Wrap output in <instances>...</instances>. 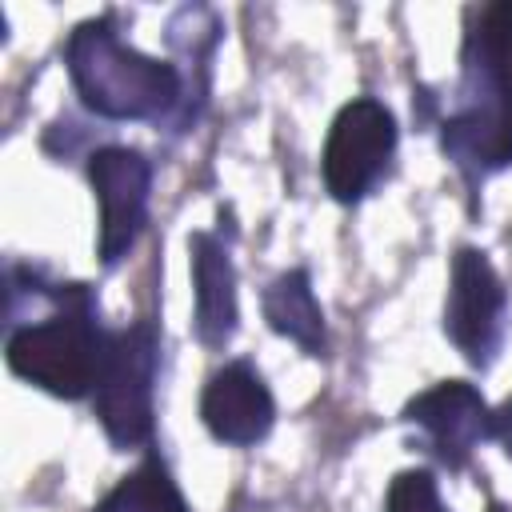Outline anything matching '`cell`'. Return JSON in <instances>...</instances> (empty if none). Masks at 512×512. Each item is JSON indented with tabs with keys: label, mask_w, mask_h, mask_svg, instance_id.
<instances>
[{
	"label": "cell",
	"mask_w": 512,
	"mask_h": 512,
	"mask_svg": "<svg viewBox=\"0 0 512 512\" xmlns=\"http://www.w3.org/2000/svg\"><path fill=\"white\" fill-rule=\"evenodd\" d=\"M264 312H268V320H272L276 332L300 340V344L312 348V352L320 348L324 324H320V308H316V296H312L304 272L280 276V280L268 288V296H264Z\"/></svg>",
	"instance_id": "cell-11"
},
{
	"label": "cell",
	"mask_w": 512,
	"mask_h": 512,
	"mask_svg": "<svg viewBox=\"0 0 512 512\" xmlns=\"http://www.w3.org/2000/svg\"><path fill=\"white\" fill-rule=\"evenodd\" d=\"M152 376H156V336L136 324L104 344L96 376V412L116 444H140L152 432Z\"/></svg>",
	"instance_id": "cell-4"
},
{
	"label": "cell",
	"mask_w": 512,
	"mask_h": 512,
	"mask_svg": "<svg viewBox=\"0 0 512 512\" xmlns=\"http://www.w3.org/2000/svg\"><path fill=\"white\" fill-rule=\"evenodd\" d=\"M504 316V284L480 252H456L452 260V296H448V336L464 348V356L484 360L500 340Z\"/></svg>",
	"instance_id": "cell-7"
},
{
	"label": "cell",
	"mask_w": 512,
	"mask_h": 512,
	"mask_svg": "<svg viewBox=\"0 0 512 512\" xmlns=\"http://www.w3.org/2000/svg\"><path fill=\"white\" fill-rule=\"evenodd\" d=\"M92 184L100 200V256L108 264L136 240L148 208V164L140 152L104 148L92 156Z\"/></svg>",
	"instance_id": "cell-6"
},
{
	"label": "cell",
	"mask_w": 512,
	"mask_h": 512,
	"mask_svg": "<svg viewBox=\"0 0 512 512\" xmlns=\"http://www.w3.org/2000/svg\"><path fill=\"white\" fill-rule=\"evenodd\" d=\"M468 80H476V96L448 124L444 144L484 164H504L512 156V4L488 8L480 32H472Z\"/></svg>",
	"instance_id": "cell-1"
},
{
	"label": "cell",
	"mask_w": 512,
	"mask_h": 512,
	"mask_svg": "<svg viewBox=\"0 0 512 512\" xmlns=\"http://www.w3.org/2000/svg\"><path fill=\"white\" fill-rule=\"evenodd\" d=\"M68 64L84 100L104 116H148L176 96V72L136 56L104 24H84L72 36Z\"/></svg>",
	"instance_id": "cell-2"
},
{
	"label": "cell",
	"mask_w": 512,
	"mask_h": 512,
	"mask_svg": "<svg viewBox=\"0 0 512 512\" xmlns=\"http://www.w3.org/2000/svg\"><path fill=\"white\" fill-rule=\"evenodd\" d=\"M100 360L104 344L84 304L44 324H28L8 340V364L56 396H84L100 376Z\"/></svg>",
	"instance_id": "cell-3"
},
{
	"label": "cell",
	"mask_w": 512,
	"mask_h": 512,
	"mask_svg": "<svg viewBox=\"0 0 512 512\" xmlns=\"http://www.w3.org/2000/svg\"><path fill=\"white\" fill-rule=\"evenodd\" d=\"M200 412L212 436L228 444H252L272 428V396L252 364H228L216 372L204 388Z\"/></svg>",
	"instance_id": "cell-8"
},
{
	"label": "cell",
	"mask_w": 512,
	"mask_h": 512,
	"mask_svg": "<svg viewBox=\"0 0 512 512\" xmlns=\"http://www.w3.org/2000/svg\"><path fill=\"white\" fill-rule=\"evenodd\" d=\"M192 276H196V332L204 344L228 340L236 328V280L228 252L212 236L192 240Z\"/></svg>",
	"instance_id": "cell-9"
},
{
	"label": "cell",
	"mask_w": 512,
	"mask_h": 512,
	"mask_svg": "<svg viewBox=\"0 0 512 512\" xmlns=\"http://www.w3.org/2000/svg\"><path fill=\"white\" fill-rule=\"evenodd\" d=\"M412 420L432 432L448 460H464L472 440L484 432V404L468 384H440L412 404Z\"/></svg>",
	"instance_id": "cell-10"
},
{
	"label": "cell",
	"mask_w": 512,
	"mask_h": 512,
	"mask_svg": "<svg viewBox=\"0 0 512 512\" xmlns=\"http://www.w3.org/2000/svg\"><path fill=\"white\" fill-rule=\"evenodd\" d=\"M492 512H500V508H492Z\"/></svg>",
	"instance_id": "cell-14"
},
{
	"label": "cell",
	"mask_w": 512,
	"mask_h": 512,
	"mask_svg": "<svg viewBox=\"0 0 512 512\" xmlns=\"http://www.w3.org/2000/svg\"><path fill=\"white\" fill-rule=\"evenodd\" d=\"M96 512H188V508H184L176 484L168 480L164 464L148 460L116 492H108V500Z\"/></svg>",
	"instance_id": "cell-12"
},
{
	"label": "cell",
	"mask_w": 512,
	"mask_h": 512,
	"mask_svg": "<svg viewBox=\"0 0 512 512\" xmlns=\"http://www.w3.org/2000/svg\"><path fill=\"white\" fill-rule=\"evenodd\" d=\"M396 148V120L384 104L376 100H352L336 124H332V136H328V152H324V180L332 188L336 200H356L364 196L388 156Z\"/></svg>",
	"instance_id": "cell-5"
},
{
	"label": "cell",
	"mask_w": 512,
	"mask_h": 512,
	"mask_svg": "<svg viewBox=\"0 0 512 512\" xmlns=\"http://www.w3.org/2000/svg\"><path fill=\"white\" fill-rule=\"evenodd\" d=\"M388 512H444L436 480L428 472H404L396 476L392 492H388Z\"/></svg>",
	"instance_id": "cell-13"
}]
</instances>
